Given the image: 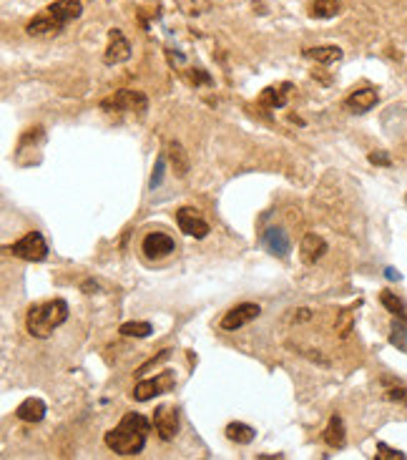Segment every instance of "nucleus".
I'll return each instance as SVG.
<instances>
[{
    "mask_svg": "<svg viewBox=\"0 0 407 460\" xmlns=\"http://www.w3.org/2000/svg\"><path fill=\"white\" fill-rule=\"evenodd\" d=\"M151 423H154V420H146L144 415L126 413L114 430L106 432L104 443L119 455H138L146 448V437H149V432H151Z\"/></svg>",
    "mask_w": 407,
    "mask_h": 460,
    "instance_id": "1",
    "label": "nucleus"
},
{
    "mask_svg": "<svg viewBox=\"0 0 407 460\" xmlns=\"http://www.w3.org/2000/svg\"><path fill=\"white\" fill-rule=\"evenodd\" d=\"M83 13V6L80 0H56L48 8L38 13V16L25 25L28 35H35V38H46V35H58L71 20L80 18Z\"/></svg>",
    "mask_w": 407,
    "mask_h": 460,
    "instance_id": "2",
    "label": "nucleus"
},
{
    "mask_svg": "<svg viewBox=\"0 0 407 460\" xmlns=\"http://www.w3.org/2000/svg\"><path fill=\"white\" fill-rule=\"evenodd\" d=\"M68 320V302L66 299H51L43 305H33L25 315V329L38 339H46Z\"/></svg>",
    "mask_w": 407,
    "mask_h": 460,
    "instance_id": "3",
    "label": "nucleus"
},
{
    "mask_svg": "<svg viewBox=\"0 0 407 460\" xmlns=\"http://www.w3.org/2000/svg\"><path fill=\"white\" fill-rule=\"evenodd\" d=\"M101 109L104 111H119V114H123V111H136L138 116H144L146 111H149V98L144 96L141 91H128V88H123V91H116L114 96L104 98L101 101Z\"/></svg>",
    "mask_w": 407,
    "mask_h": 460,
    "instance_id": "4",
    "label": "nucleus"
},
{
    "mask_svg": "<svg viewBox=\"0 0 407 460\" xmlns=\"http://www.w3.org/2000/svg\"><path fill=\"white\" fill-rule=\"evenodd\" d=\"M6 252L18 259H25V262H43V259L48 257V244H46V239H43V234L33 229V231H28L23 239H18L16 244L6 247Z\"/></svg>",
    "mask_w": 407,
    "mask_h": 460,
    "instance_id": "5",
    "label": "nucleus"
},
{
    "mask_svg": "<svg viewBox=\"0 0 407 460\" xmlns=\"http://www.w3.org/2000/svg\"><path fill=\"white\" fill-rule=\"evenodd\" d=\"M174 385H176V377H174V373H161L156 375V377L151 380H141L136 387H133V400H138V403H146V400H151V397L156 395H164V392H171Z\"/></svg>",
    "mask_w": 407,
    "mask_h": 460,
    "instance_id": "6",
    "label": "nucleus"
},
{
    "mask_svg": "<svg viewBox=\"0 0 407 460\" xmlns=\"http://www.w3.org/2000/svg\"><path fill=\"white\" fill-rule=\"evenodd\" d=\"M176 222L178 229L184 231L186 236H194V239H204L209 234V224L204 222V217L199 214V209L191 207H181L176 212Z\"/></svg>",
    "mask_w": 407,
    "mask_h": 460,
    "instance_id": "7",
    "label": "nucleus"
},
{
    "mask_svg": "<svg viewBox=\"0 0 407 460\" xmlns=\"http://www.w3.org/2000/svg\"><path fill=\"white\" fill-rule=\"evenodd\" d=\"M141 249H144V254L149 259H164L176 252V242L169 234H164V231H151V234L144 236Z\"/></svg>",
    "mask_w": 407,
    "mask_h": 460,
    "instance_id": "8",
    "label": "nucleus"
},
{
    "mask_svg": "<svg viewBox=\"0 0 407 460\" xmlns=\"http://www.w3.org/2000/svg\"><path fill=\"white\" fill-rule=\"evenodd\" d=\"M259 305H254V302H241V305H236V307H231L226 315H224V320H221V327L224 329H239V327H244V325H249V322H254L259 317Z\"/></svg>",
    "mask_w": 407,
    "mask_h": 460,
    "instance_id": "9",
    "label": "nucleus"
},
{
    "mask_svg": "<svg viewBox=\"0 0 407 460\" xmlns=\"http://www.w3.org/2000/svg\"><path fill=\"white\" fill-rule=\"evenodd\" d=\"M131 58V43L126 41V35L121 33L119 28H111L109 30V46H106V53H104V61L109 66H116V63H123Z\"/></svg>",
    "mask_w": 407,
    "mask_h": 460,
    "instance_id": "10",
    "label": "nucleus"
},
{
    "mask_svg": "<svg viewBox=\"0 0 407 460\" xmlns=\"http://www.w3.org/2000/svg\"><path fill=\"white\" fill-rule=\"evenodd\" d=\"M154 428L161 440H171L178 430V413L171 405H159L154 410Z\"/></svg>",
    "mask_w": 407,
    "mask_h": 460,
    "instance_id": "11",
    "label": "nucleus"
},
{
    "mask_svg": "<svg viewBox=\"0 0 407 460\" xmlns=\"http://www.w3.org/2000/svg\"><path fill=\"white\" fill-rule=\"evenodd\" d=\"M324 254H327V242L320 234H307L302 239V244H299V257H302V262L307 267L317 265Z\"/></svg>",
    "mask_w": 407,
    "mask_h": 460,
    "instance_id": "12",
    "label": "nucleus"
},
{
    "mask_svg": "<svg viewBox=\"0 0 407 460\" xmlns=\"http://www.w3.org/2000/svg\"><path fill=\"white\" fill-rule=\"evenodd\" d=\"M379 101L377 91L375 88H360V91H355L352 96H347V101H344V106L352 111V114H365V111L375 109Z\"/></svg>",
    "mask_w": 407,
    "mask_h": 460,
    "instance_id": "13",
    "label": "nucleus"
},
{
    "mask_svg": "<svg viewBox=\"0 0 407 460\" xmlns=\"http://www.w3.org/2000/svg\"><path fill=\"white\" fill-rule=\"evenodd\" d=\"M262 242L274 257H287L289 254V236H287V231L279 229V226H272V229L264 231Z\"/></svg>",
    "mask_w": 407,
    "mask_h": 460,
    "instance_id": "14",
    "label": "nucleus"
},
{
    "mask_svg": "<svg viewBox=\"0 0 407 460\" xmlns=\"http://www.w3.org/2000/svg\"><path fill=\"white\" fill-rule=\"evenodd\" d=\"M46 403L40 400V397H28L23 403L16 408V418L23 420V423H40V420L46 418Z\"/></svg>",
    "mask_w": 407,
    "mask_h": 460,
    "instance_id": "15",
    "label": "nucleus"
},
{
    "mask_svg": "<svg viewBox=\"0 0 407 460\" xmlns=\"http://www.w3.org/2000/svg\"><path fill=\"white\" fill-rule=\"evenodd\" d=\"M289 83H281V86H267L259 93V106L262 109H281L287 106V96H289Z\"/></svg>",
    "mask_w": 407,
    "mask_h": 460,
    "instance_id": "16",
    "label": "nucleus"
},
{
    "mask_svg": "<svg viewBox=\"0 0 407 460\" xmlns=\"http://www.w3.org/2000/svg\"><path fill=\"white\" fill-rule=\"evenodd\" d=\"M342 48L339 46H315V48H304V58H310L315 63L322 66H332L337 61H342Z\"/></svg>",
    "mask_w": 407,
    "mask_h": 460,
    "instance_id": "17",
    "label": "nucleus"
},
{
    "mask_svg": "<svg viewBox=\"0 0 407 460\" xmlns=\"http://www.w3.org/2000/svg\"><path fill=\"white\" fill-rule=\"evenodd\" d=\"M324 443L334 450L344 448V443H347V432H344V423L339 415H332V418H329L327 428H324Z\"/></svg>",
    "mask_w": 407,
    "mask_h": 460,
    "instance_id": "18",
    "label": "nucleus"
},
{
    "mask_svg": "<svg viewBox=\"0 0 407 460\" xmlns=\"http://www.w3.org/2000/svg\"><path fill=\"white\" fill-rule=\"evenodd\" d=\"M339 11H342V0H312L310 3V18H317V20L334 18Z\"/></svg>",
    "mask_w": 407,
    "mask_h": 460,
    "instance_id": "19",
    "label": "nucleus"
},
{
    "mask_svg": "<svg viewBox=\"0 0 407 460\" xmlns=\"http://www.w3.org/2000/svg\"><path fill=\"white\" fill-rule=\"evenodd\" d=\"M379 302H382V307L390 312L395 320H400V322L407 325V307L395 292H382V294H379Z\"/></svg>",
    "mask_w": 407,
    "mask_h": 460,
    "instance_id": "20",
    "label": "nucleus"
},
{
    "mask_svg": "<svg viewBox=\"0 0 407 460\" xmlns=\"http://www.w3.org/2000/svg\"><path fill=\"white\" fill-rule=\"evenodd\" d=\"M169 159H171V167L176 171V176H186V171H189V156H186L184 146L178 144V141L169 144Z\"/></svg>",
    "mask_w": 407,
    "mask_h": 460,
    "instance_id": "21",
    "label": "nucleus"
},
{
    "mask_svg": "<svg viewBox=\"0 0 407 460\" xmlns=\"http://www.w3.org/2000/svg\"><path fill=\"white\" fill-rule=\"evenodd\" d=\"M254 428L252 425H244V423H229L226 425V437L229 440H234V443H239V445H249L254 440Z\"/></svg>",
    "mask_w": 407,
    "mask_h": 460,
    "instance_id": "22",
    "label": "nucleus"
},
{
    "mask_svg": "<svg viewBox=\"0 0 407 460\" xmlns=\"http://www.w3.org/2000/svg\"><path fill=\"white\" fill-rule=\"evenodd\" d=\"M360 307V302L357 305H352V307H347V310H342V315L337 317V334L339 337H347V334L352 332V325H355V310Z\"/></svg>",
    "mask_w": 407,
    "mask_h": 460,
    "instance_id": "23",
    "label": "nucleus"
},
{
    "mask_svg": "<svg viewBox=\"0 0 407 460\" xmlns=\"http://www.w3.org/2000/svg\"><path fill=\"white\" fill-rule=\"evenodd\" d=\"M123 337H149L151 332H154V327H151L149 322H126L121 325L119 329Z\"/></svg>",
    "mask_w": 407,
    "mask_h": 460,
    "instance_id": "24",
    "label": "nucleus"
},
{
    "mask_svg": "<svg viewBox=\"0 0 407 460\" xmlns=\"http://www.w3.org/2000/svg\"><path fill=\"white\" fill-rule=\"evenodd\" d=\"M377 458L379 460H405V453H400V450H392L390 445L379 443L377 445Z\"/></svg>",
    "mask_w": 407,
    "mask_h": 460,
    "instance_id": "25",
    "label": "nucleus"
},
{
    "mask_svg": "<svg viewBox=\"0 0 407 460\" xmlns=\"http://www.w3.org/2000/svg\"><path fill=\"white\" fill-rule=\"evenodd\" d=\"M164 169H166V162H164V156H159V159H156L154 176H151V189H156V186H161V181H164Z\"/></svg>",
    "mask_w": 407,
    "mask_h": 460,
    "instance_id": "26",
    "label": "nucleus"
},
{
    "mask_svg": "<svg viewBox=\"0 0 407 460\" xmlns=\"http://www.w3.org/2000/svg\"><path fill=\"white\" fill-rule=\"evenodd\" d=\"M169 355H171V350H161V352H159V357H154V360H149V363H146L144 368L138 370V373H146V370H149V368H156V365H159V363H164V360H169Z\"/></svg>",
    "mask_w": 407,
    "mask_h": 460,
    "instance_id": "27",
    "label": "nucleus"
},
{
    "mask_svg": "<svg viewBox=\"0 0 407 460\" xmlns=\"http://www.w3.org/2000/svg\"><path fill=\"white\" fill-rule=\"evenodd\" d=\"M387 400H397V403H407V390H405V387H392V390H387Z\"/></svg>",
    "mask_w": 407,
    "mask_h": 460,
    "instance_id": "28",
    "label": "nucleus"
},
{
    "mask_svg": "<svg viewBox=\"0 0 407 460\" xmlns=\"http://www.w3.org/2000/svg\"><path fill=\"white\" fill-rule=\"evenodd\" d=\"M370 162L372 164H379V167H390V156L387 154H382V151H375V154H370Z\"/></svg>",
    "mask_w": 407,
    "mask_h": 460,
    "instance_id": "29",
    "label": "nucleus"
},
{
    "mask_svg": "<svg viewBox=\"0 0 407 460\" xmlns=\"http://www.w3.org/2000/svg\"><path fill=\"white\" fill-rule=\"evenodd\" d=\"M294 312H297V315H292L294 322H304V320H310V317H312V312L304 310V307H302V310H294Z\"/></svg>",
    "mask_w": 407,
    "mask_h": 460,
    "instance_id": "30",
    "label": "nucleus"
},
{
    "mask_svg": "<svg viewBox=\"0 0 407 460\" xmlns=\"http://www.w3.org/2000/svg\"><path fill=\"white\" fill-rule=\"evenodd\" d=\"M384 277H387V279H400V274H397V270H384Z\"/></svg>",
    "mask_w": 407,
    "mask_h": 460,
    "instance_id": "31",
    "label": "nucleus"
}]
</instances>
